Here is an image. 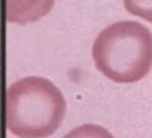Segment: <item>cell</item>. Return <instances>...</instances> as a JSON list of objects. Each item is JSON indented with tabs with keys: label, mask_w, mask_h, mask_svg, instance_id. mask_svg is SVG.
Returning a JSON list of instances; mask_svg holds the SVG:
<instances>
[{
	"label": "cell",
	"mask_w": 152,
	"mask_h": 138,
	"mask_svg": "<svg viewBox=\"0 0 152 138\" xmlns=\"http://www.w3.org/2000/svg\"><path fill=\"white\" fill-rule=\"evenodd\" d=\"M60 89L40 77H27L6 90V127L20 138H46L57 131L66 115Z\"/></svg>",
	"instance_id": "obj_1"
},
{
	"label": "cell",
	"mask_w": 152,
	"mask_h": 138,
	"mask_svg": "<svg viewBox=\"0 0 152 138\" xmlns=\"http://www.w3.org/2000/svg\"><path fill=\"white\" fill-rule=\"evenodd\" d=\"M63 138H115L105 127L95 124H84L73 129Z\"/></svg>",
	"instance_id": "obj_4"
},
{
	"label": "cell",
	"mask_w": 152,
	"mask_h": 138,
	"mask_svg": "<svg viewBox=\"0 0 152 138\" xmlns=\"http://www.w3.org/2000/svg\"><path fill=\"white\" fill-rule=\"evenodd\" d=\"M91 55L107 79L121 84L140 81L152 68V33L136 21L115 22L97 34Z\"/></svg>",
	"instance_id": "obj_2"
},
{
	"label": "cell",
	"mask_w": 152,
	"mask_h": 138,
	"mask_svg": "<svg viewBox=\"0 0 152 138\" xmlns=\"http://www.w3.org/2000/svg\"><path fill=\"white\" fill-rule=\"evenodd\" d=\"M129 14L152 23V0H123Z\"/></svg>",
	"instance_id": "obj_5"
},
{
	"label": "cell",
	"mask_w": 152,
	"mask_h": 138,
	"mask_svg": "<svg viewBox=\"0 0 152 138\" xmlns=\"http://www.w3.org/2000/svg\"><path fill=\"white\" fill-rule=\"evenodd\" d=\"M55 0H6V21L27 24L40 20L51 11Z\"/></svg>",
	"instance_id": "obj_3"
}]
</instances>
